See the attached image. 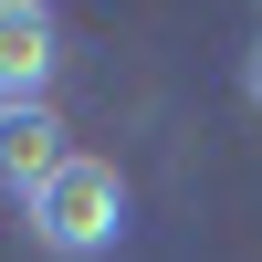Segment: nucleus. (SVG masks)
I'll list each match as a JSON object with an SVG mask.
<instances>
[{
	"label": "nucleus",
	"instance_id": "nucleus-4",
	"mask_svg": "<svg viewBox=\"0 0 262 262\" xmlns=\"http://www.w3.org/2000/svg\"><path fill=\"white\" fill-rule=\"evenodd\" d=\"M242 95H252V116H262V42H252V63H242Z\"/></svg>",
	"mask_w": 262,
	"mask_h": 262
},
{
	"label": "nucleus",
	"instance_id": "nucleus-3",
	"mask_svg": "<svg viewBox=\"0 0 262 262\" xmlns=\"http://www.w3.org/2000/svg\"><path fill=\"white\" fill-rule=\"evenodd\" d=\"M63 158H74V147H63L53 105H0V189H11V200H32Z\"/></svg>",
	"mask_w": 262,
	"mask_h": 262
},
{
	"label": "nucleus",
	"instance_id": "nucleus-2",
	"mask_svg": "<svg viewBox=\"0 0 262 262\" xmlns=\"http://www.w3.org/2000/svg\"><path fill=\"white\" fill-rule=\"evenodd\" d=\"M53 0H0V105H42L53 84Z\"/></svg>",
	"mask_w": 262,
	"mask_h": 262
},
{
	"label": "nucleus",
	"instance_id": "nucleus-1",
	"mask_svg": "<svg viewBox=\"0 0 262 262\" xmlns=\"http://www.w3.org/2000/svg\"><path fill=\"white\" fill-rule=\"evenodd\" d=\"M21 221H32V242L53 262H95L126 242V168L116 158H63L53 179L21 200Z\"/></svg>",
	"mask_w": 262,
	"mask_h": 262
}]
</instances>
